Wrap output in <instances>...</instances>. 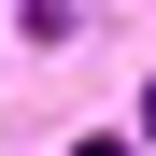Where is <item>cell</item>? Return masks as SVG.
Instances as JSON below:
<instances>
[{
  "instance_id": "6da1fadb",
  "label": "cell",
  "mask_w": 156,
  "mask_h": 156,
  "mask_svg": "<svg viewBox=\"0 0 156 156\" xmlns=\"http://www.w3.org/2000/svg\"><path fill=\"white\" fill-rule=\"evenodd\" d=\"M71 156H128V142H71Z\"/></svg>"
},
{
  "instance_id": "7a4b0ae2",
  "label": "cell",
  "mask_w": 156,
  "mask_h": 156,
  "mask_svg": "<svg viewBox=\"0 0 156 156\" xmlns=\"http://www.w3.org/2000/svg\"><path fill=\"white\" fill-rule=\"evenodd\" d=\"M142 128H156V85H142Z\"/></svg>"
}]
</instances>
